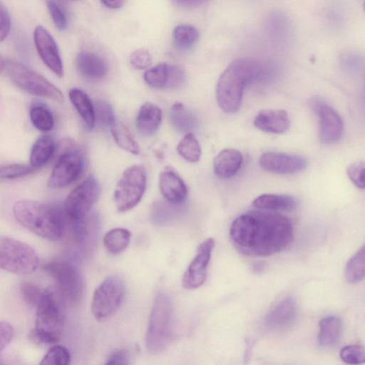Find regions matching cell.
<instances>
[{
  "label": "cell",
  "mask_w": 365,
  "mask_h": 365,
  "mask_svg": "<svg viewBox=\"0 0 365 365\" xmlns=\"http://www.w3.org/2000/svg\"><path fill=\"white\" fill-rule=\"evenodd\" d=\"M159 187L162 195L170 204L180 205L187 197V190L184 181L171 168H165L160 173Z\"/></svg>",
  "instance_id": "d6986e66"
},
{
  "label": "cell",
  "mask_w": 365,
  "mask_h": 365,
  "mask_svg": "<svg viewBox=\"0 0 365 365\" xmlns=\"http://www.w3.org/2000/svg\"><path fill=\"white\" fill-rule=\"evenodd\" d=\"M76 67L83 77L91 80L103 78L108 72L105 61L91 51H81L76 56Z\"/></svg>",
  "instance_id": "7402d4cb"
},
{
  "label": "cell",
  "mask_w": 365,
  "mask_h": 365,
  "mask_svg": "<svg viewBox=\"0 0 365 365\" xmlns=\"http://www.w3.org/2000/svg\"><path fill=\"white\" fill-rule=\"evenodd\" d=\"M74 1V0H73Z\"/></svg>",
  "instance_id": "f907efd6"
},
{
  "label": "cell",
  "mask_w": 365,
  "mask_h": 365,
  "mask_svg": "<svg viewBox=\"0 0 365 365\" xmlns=\"http://www.w3.org/2000/svg\"><path fill=\"white\" fill-rule=\"evenodd\" d=\"M146 187V172L141 165L128 168L122 174L114 191V202L119 212L135 207L141 200Z\"/></svg>",
  "instance_id": "30bf717a"
},
{
  "label": "cell",
  "mask_w": 365,
  "mask_h": 365,
  "mask_svg": "<svg viewBox=\"0 0 365 365\" xmlns=\"http://www.w3.org/2000/svg\"><path fill=\"white\" fill-rule=\"evenodd\" d=\"M34 43L44 64L57 76L63 75V67L58 46L51 34L43 26L35 29Z\"/></svg>",
  "instance_id": "e0dca14e"
},
{
  "label": "cell",
  "mask_w": 365,
  "mask_h": 365,
  "mask_svg": "<svg viewBox=\"0 0 365 365\" xmlns=\"http://www.w3.org/2000/svg\"><path fill=\"white\" fill-rule=\"evenodd\" d=\"M364 163L355 162L347 168V175L352 183L360 189L364 188Z\"/></svg>",
  "instance_id": "b9f144b4"
},
{
  "label": "cell",
  "mask_w": 365,
  "mask_h": 365,
  "mask_svg": "<svg viewBox=\"0 0 365 365\" xmlns=\"http://www.w3.org/2000/svg\"><path fill=\"white\" fill-rule=\"evenodd\" d=\"M95 117L102 125H112L115 123V115L112 106L105 101H98L94 106Z\"/></svg>",
  "instance_id": "60d3db41"
},
{
  "label": "cell",
  "mask_w": 365,
  "mask_h": 365,
  "mask_svg": "<svg viewBox=\"0 0 365 365\" xmlns=\"http://www.w3.org/2000/svg\"><path fill=\"white\" fill-rule=\"evenodd\" d=\"M29 116L33 125L40 131L48 132L53 128L54 118L51 111L41 103L31 106Z\"/></svg>",
  "instance_id": "1f68e13d"
},
{
  "label": "cell",
  "mask_w": 365,
  "mask_h": 365,
  "mask_svg": "<svg viewBox=\"0 0 365 365\" xmlns=\"http://www.w3.org/2000/svg\"><path fill=\"white\" fill-rule=\"evenodd\" d=\"M243 163L242 154L237 149L221 150L213 161L214 172L219 178L228 179L235 175Z\"/></svg>",
  "instance_id": "44dd1931"
},
{
  "label": "cell",
  "mask_w": 365,
  "mask_h": 365,
  "mask_svg": "<svg viewBox=\"0 0 365 365\" xmlns=\"http://www.w3.org/2000/svg\"><path fill=\"white\" fill-rule=\"evenodd\" d=\"M125 294L123 279L116 275L105 279L93 293L91 312L98 321L110 317L120 306Z\"/></svg>",
  "instance_id": "8fae6325"
},
{
  "label": "cell",
  "mask_w": 365,
  "mask_h": 365,
  "mask_svg": "<svg viewBox=\"0 0 365 365\" xmlns=\"http://www.w3.org/2000/svg\"><path fill=\"white\" fill-rule=\"evenodd\" d=\"M107 365H125L129 364L128 354L125 350H120L114 352L110 356Z\"/></svg>",
  "instance_id": "bcb514c9"
},
{
  "label": "cell",
  "mask_w": 365,
  "mask_h": 365,
  "mask_svg": "<svg viewBox=\"0 0 365 365\" xmlns=\"http://www.w3.org/2000/svg\"><path fill=\"white\" fill-rule=\"evenodd\" d=\"M13 213L22 226L34 234L56 241L64 235L68 219L63 207L31 200L15 202Z\"/></svg>",
  "instance_id": "3957f363"
},
{
  "label": "cell",
  "mask_w": 365,
  "mask_h": 365,
  "mask_svg": "<svg viewBox=\"0 0 365 365\" xmlns=\"http://www.w3.org/2000/svg\"><path fill=\"white\" fill-rule=\"evenodd\" d=\"M131 239V232L122 227L109 230L103 237V245L111 254L117 255L123 252L128 246Z\"/></svg>",
  "instance_id": "f1b7e54d"
},
{
  "label": "cell",
  "mask_w": 365,
  "mask_h": 365,
  "mask_svg": "<svg viewBox=\"0 0 365 365\" xmlns=\"http://www.w3.org/2000/svg\"><path fill=\"white\" fill-rule=\"evenodd\" d=\"M254 124L256 128L265 133L282 134L289 130L290 120L284 110L267 109L256 115Z\"/></svg>",
  "instance_id": "ffe728a7"
},
{
  "label": "cell",
  "mask_w": 365,
  "mask_h": 365,
  "mask_svg": "<svg viewBox=\"0 0 365 365\" xmlns=\"http://www.w3.org/2000/svg\"><path fill=\"white\" fill-rule=\"evenodd\" d=\"M68 96L84 123L88 129H92L96 122L94 106L88 95L78 88L69 91Z\"/></svg>",
  "instance_id": "4316f807"
},
{
  "label": "cell",
  "mask_w": 365,
  "mask_h": 365,
  "mask_svg": "<svg viewBox=\"0 0 365 365\" xmlns=\"http://www.w3.org/2000/svg\"><path fill=\"white\" fill-rule=\"evenodd\" d=\"M65 324V309L63 297L53 289L43 291L36 306L35 329L48 336L56 344Z\"/></svg>",
  "instance_id": "5b68a950"
},
{
  "label": "cell",
  "mask_w": 365,
  "mask_h": 365,
  "mask_svg": "<svg viewBox=\"0 0 365 365\" xmlns=\"http://www.w3.org/2000/svg\"><path fill=\"white\" fill-rule=\"evenodd\" d=\"M259 163L263 170L278 174L299 173L307 165L304 158L282 152L264 153L259 157Z\"/></svg>",
  "instance_id": "9a60e30c"
},
{
  "label": "cell",
  "mask_w": 365,
  "mask_h": 365,
  "mask_svg": "<svg viewBox=\"0 0 365 365\" xmlns=\"http://www.w3.org/2000/svg\"><path fill=\"white\" fill-rule=\"evenodd\" d=\"M173 303L165 292L154 300L145 335V346L150 354L163 352L170 341L173 328Z\"/></svg>",
  "instance_id": "277c9868"
},
{
  "label": "cell",
  "mask_w": 365,
  "mask_h": 365,
  "mask_svg": "<svg viewBox=\"0 0 365 365\" xmlns=\"http://www.w3.org/2000/svg\"><path fill=\"white\" fill-rule=\"evenodd\" d=\"M71 361V354L64 346H53L40 362L42 365H66Z\"/></svg>",
  "instance_id": "e575fe53"
},
{
  "label": "cell",
  "mask_w": 365,
  "mask_h": 365,
  "mask_svg": "<svg viewBox=\"0 0 365 365\" xmlns=\"http://www.w3.org/2000/svg\"><path fill=\"white\" fill-rule=\"evenodd\" d=\"M178 5L183 6H197L204 4L209 0H173Z\"/></svg>",
  "instance_id": "7dc6e473"
},
{
  "label": "cell",
  "mask_w": 365,
  "mask_h": 365,
  "mask_svg": "<svg viewBox=\"0 0 365 365\" xmlns=\"http://www.w3.org/2000/svg\"><path fill=\"white\" fill-rule=\"evenodd\" d=\"M11 29V18L6 7L0 2V42L9 35Z\"/></svg>",
  "instance_id": "f6af8a7d"
},
{
  "label": "cell",
  "mask_w": 365,
  "mask_h": 365,
  "mask_svg": "<svg viewBox=\"0 0 365 365\" xmlns=\"http://www.w3.org/2000/svg\"><path fill=\"white\" fill-rule=\"evenodd\" d=\"M178 153L190 163L197 162L201 156L200 143L193 133H187L177 145Z\"/></svg>",
  "instance_id": "d6a6232c"
},
{
  "label": "cell",
  "mask_w": 365,
  "mask_h": 365,
  "mask_svg": "<svg viewBox=\"0 0 365 365\" xmlns=\"http://www.w3.org/2000/svg\"><path fill=\"white\" fill-rule=\"evenodd\" d=\"M111 133L117 145L133 155L140 153V148L129 128L122 123H114L111 125Z\"/></svg>",
  "instance_id": "4dcf8cb0"
},
{
  "label": "cell",
  "mask_w": 365,
  "mask_h": 365,
  "mask_svg": "<svg viewBox=\"0 0 365 365\" xmlns=\"http://www.w3.org/2000/svg\"><path fill=\"white\" fill-rule=\"evenodd\" d=\"M47 7L56 27L63 31L67 27L68 21L66 11L56 0H48Z\"/></svg>",
  "instance_id": "ab89813d"
},
{
  "label": "cell",
  "mask_w": 365,
  "mask_h": 365,
  "mask_svg": "<svg viewBox=\"0 0 365 365\" xmlns=\"http://www.w3.org/2000/svg\"><path fill=\"white\" fill-rule=\"evenodd\" d=\"M19 291L23 301L27 305L36 307L43 293L38 286L31 282H24L20 285Z\"/></svg>",
  "instance_id": "f35d334b"
},
{
  "label": "cell",
  "mask_w": 365,
  "mask_h": 365,
  "mask_svg": "<svg viewBox=\"0 0 365 365\" xmlns=\"http://www.w3.org/2000/svg\"><path fill=\"white\" fill-rule=\"evenodd\" d=\"M38 265V256L31 246L0 235V269L14 274H28Z\"/></svg>",
  "instance_id": "52a82bcc"
},
{
  "label": "cell",
  "mask_w": 365,
  "mask_h": 365,
  "mask_svg": "<svg viewBox=\"0 0 365 365\" xmlns=\"http://www.w3.org/2000/svg\"><path fill=\"white\" fill-rule=\"evenodd\" d=\"M14 334L12 325L0 320V352L11 342Z\"/></svg>",
  "instance_id": "ee69618b"
},
{
  "label": "cell",
  "mask_w": 365,
  "mask_h": 365,
  "mask_svg": "<svg viewBox=\"0 0 365 365\" xmlns=\"http://www.w3.org/2000/svg\"><path fill=\"white\" fill-rule=\"evenodd\" d=\"M145 83L157 89H175L182 87L185 75L180 67L166 63H159L147 70L143 75Z\"/></svg>",
  "instance_id": "2e32d148"
},
{
  "label": "cell",
  "mask_w": 365,
  "mask_h": 365,
  "mask_svg": "<svg viewBox=\"0 0 365 365\" xmlns=\"http://www.w3.org/2000/svg\"><path fill=\"white\" fill-rule=\"evenodd\" d=\"M311 107L319 120V137L324 145L336 143L341 138L344 124L340 115L319 98L311 100Z\"/></svg>",
  "instance_id": "4fadbf2b"
},
{
  "label": "cell",
  "mask_w": 365,
  "mask_h": 365,
  "mask_svg": "<svg viewBox=\"0 0 365 365\" xmlns=\"http://www.w3.org/2000/svg\"><path fill=\"white\" fill-rule=\"evenodd\" d=\"M272 68L269 62L247 58L234 60L222 73L217 83L216 97L220 108L227 113L237 112L245 88L269 76Z\"/></svg>",
  "instance_id": "7a4b0ae2"
},
{
  "label": "cell",
  "mask_w": 365,
  "mask_h": 365,
  "mask_svg": "<svg viewBox=\"0 0 365 365\" xmlns=\"http://www.w3.org/2000/svg\"><path fill=\"white\" fill-rule=\"evenodd\" d=\"M230 237L234 247L250 257H267L288 248L294 240V227L285 215L272 211H250L232 223Z\"/></svg>",
  "instance_id": "6da1fadb"
},
{
  "label": "cell",
  "mask_w": 365,
  "mask_h": 365,
  "mask_svg": "<svg viewBox=\"0 0 365 365\" xmlns=\"http://www.w3.org/2000/svg\"><path fill=\"white\" fill-rule=\"evenodd\" d=\"M297 314L298 307L295 299L287 297L269 311L265 318V323L272 329H286L295 322Z\"/></svg>",
  "instance_id": "ac0fdd59"
},
{
  "label": "cell",
  "mask_w": 365,
  "mask_h": 365,
  "mask_svg": "<svg viewBox=\"0 0 365 365\" xmlns=\"http://www.w3.org/2000/svg\"><path fill=\"white\" fill-rule=\"evenodd\" d=\"M57 150L59 155L48 180V186L52 189L73 183L79 178L83 167L82 155L73 141L63 140Z\"/></svg>",
  "instance_id": "ba28073f"
},
{
  "label": "cell",
  "mask_w": 365,
  "mask_h": 365,
  "mask_svg": "<svg viewBox=\"0 0 365 365\" xmlns=\"http://www.w3.org/2000/svg\"><path fill=\"white\" fill-rule=\"evenodd\" d=\"M56 150L53 138L49 135L39 136L32 145L29 163L34 168L46 165Z\"/></svg>",
  "instance_id": "d4e9b609"
},
{
  "label": "cell",
  "mask_w": 365,
  "mask_h": 365,
  "mask_svg": "<svg viewBox=\"0 0 365 365\" xmlns=\"http://www.w3.org/2000/svg\"><path fill=\"white\" fill-rule=\"evenodd\" d=\"M4 70L11 81L24 91L55 101H63V93L56 86L26 65L8 60L5 61Z\"/></svg>",
  "instance_id": "8992f818"
},
{
  "label": "cell",
  "mask_w": 365,
  "mask_h": 365,
  "mask_svg": "<svg viewBox=\"0 0 365 365\" xmlns=\"http://www.w3.org/2000/svg\"><path fill=\"white\" fill-rule=\"evenodd\" d=\"M199 33L197 30L190 24H180L177 26L173 33L175 46L180 50L191 48L197 41Z\"/></svg>",
  "instance_id": "836d02e7"
},
{
  "label": "cell",
  "mask_w": 365,
  "mask_h": 365,
  "mask_svg": "<svg viewBox=\"0 0 365 365\" xmlns=\"http://www.w3.org/2000/svg\"><path fill=\"white\" fill-rule=\"evenodd\" d=\"M43 269L53 279L63 299L72 304L81 300L84 282L79 270L73 263L64 259H55L45 264Z\"/></svg>",
  "instance_id": "9c48e42d"
},
{
  "label": "cell",
  "mask_w": 365,
  "mask_h": 365,
  "mask_svg": "<svg viewBox=\"0 0 365 365\" xmlns=\"http://www.w3.org/2000/svg\"><path fill=\"white\" fill-rule=\"evenodd\" d=\"M102 3L108 8L116 9L123 4V0H101Z\"/></svg>",
  "instance_id": "c3c4849f"
},
{
  "label": "cell",
  "mask_w": 365,
  "mask_h": 365,
  "mask_svg": "<svg viewBox=\"0 0 365 365\" xmlns=\"http://www.w3.org/2000/svg\"><path fill=\"white\" fill-rule=\"evenodd\" d=\"M5 61L0 56V73L4 69Z\"/></svg>",
  "instance_id": "681fc988"
},
{
  "label": "cell",
  "mask_w": 365,
  "mask_h": 365,
  "mask_svg": "<svg viewBox=\"0 0 365 365\" xmlns=\"http://www.w3.org/2000/svg\"><path fill=\"white\" fill-rule=\"evenodd\" d=\"M268 29L272 36L278 40L286 39L289 31V24L287 17L282 14H273L267 22Z\"/></svg>",
  "instance_id": "d590c367"
},
{
  "label": "cell",
  "mask_w": 365,
  "mask_h": 365,
  "mask_svg": "<svg viewBox=\"0 0 365 365\" xmlns=\"http://www.w3.org/2000/svg\"><path fill=\"white\" fill-rule=\"evenodd\" d=\"M169 115L173 126L180 133H189L197 126L195 116L180 103L172 106Z\"/></svg>",
  "instance_id": "83f0119b"
},
{
  "label": "cell",
  "mask_w": 365,
  "mask_h": 365,
  "mask_svg": "<svg viewBox=\"0 0 365 365\" xmlns=\"http://www.w3.org/2000/svg\"><path fill=\"white\" fill-rule=\"evenodd\" d=\"M340 359L348 364H360L365 361V351L362 346L351 344L344 346L339 352Z\"/></svg>",
  "instance_id": "74e56055"
},
{
  "label": "cell",
  "mask_w": 365,
  "mask_h": 365,
  "mask_svg": "<svg viewBox=\"0 0 365 365\" xmlns=\"http://www.w3.org/2000/svg\"><path fill=\"white\" fill-rule=\"evenodd\" d=\"M317 342L321 346H330L339 340L342 330L341 319L336 316H327L319 322Z\"/></svg>",
  "instance_id": "484cf974"
},
{
  "label": "cell",
  "mask_w": 365,
  "mask_h": 365,
  "mask_svg": "<svg viewBox=\"0 0 365 365\" xmlns=\"http://www.w3.org/2000/svg\"><path fill=\"white\" fill-rule=\"evenodd\" d=\"M34 169L31 165L23 163H13L0 166V179L13 180L32 173Z\"/></svg>",
  "instance_id": "8d00e7d4"
},
{
  "label": "cell",
  "mask_w": 365,
  "mask_h": 365,
  "mask_svg": "<svg viewBox=\"0 0 365 365\" xmlns=\"http://www.w3.org/2000/svg\"><path fill=\"white\" fill-rule=\"evenodd\" d=\"M214 247L215 240L212 237L200 244L196 255L182 276V284L185 289H195L204 284Z\"/></svg>",
  "instance_id": "5bb4252c"
},
{
  "label": "cell",
  "mask_w": 365,
  "mask_h": 365,
  "mask_svg": "<svg viewBox=\"0 0 365 365\" xmlns=\"http://www.w3.org/2000/svg\"><path fill=\"white\" fill-rule=\"evenodd\" d=\"M365 274V249L362 247L348 260L344 269L346 280L351 284H356L364 278Z\"/></svg>",
  "instance_id": "f546056e"
},
{
  "label": "cell",
  "mask_w": 365,
  "mask_h": 365,
  "mask_svg": "<svg viewBox=\"0 0 365 365\" xmlns=\"http://www.w3.org/2000/svg\"><path fill=\"white\" fill-rule=\"evenodd\" d=\"M162 121L161 109L156 105L146 102L143 104L136 118V127L144 136H151L158 130Z\"/></svg>",
  "instance_id": "603a6c76"
},
{
  "label": "cell",
  "mask_w": 365,
  "mask_h": 365,
  "mask_svg": "<svg viewBox=\"0 0 365 365\" xmlns=\"http://www.w3.org/2000/svg\"><path fill=\"white\" fill-rule=\"evenodd\" d=\"M254 207L267 211H291L296 208V199L287 195L262 194L252 202Z\"/></svg>",
  "instance_id": "cb8c5ba5"
},
{
  "label": "cell",
  "mask_w": 365,
  "mask_h": 365,
  "mask_svg": "<svg viewBox=\"0 0 365 365\" xmlns=\"http://www.w3.org/2000/svg\"><path fill=\"white\" fill-rule=\"evenodd\" d=\"M130 62L137 69H145L150 66L152 57L147 49L138 48L130 54Z\"/></svg>",
  "instance_id": "7bdbcfd3"
},
{
  "label": "cell",
  "mask_w": 365,
  "mask_h": 365,
  "mask_svg": "<svg viewBox=\"0 0 365 365\" xmlns=\"http://www.w3.org/2000/svg\"><path fill=\"white\" fill-rule=\"evenodd\" d=\"M101 193V185L94 176H89L67 196L63 208L69 222L83 220Z\"/></svg>",
  "instance_id": "7c38bea8"
}]
</instances>
